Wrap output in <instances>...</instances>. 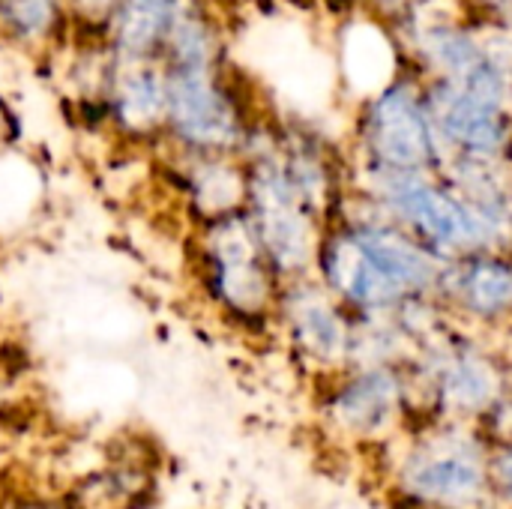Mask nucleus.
Here are the masks:
<instances>
[{
	"instance_id": "obj_1",
	"label": "nucleus",
	"mask_w": 512,
	"mask_h": 509,
	"mask_svg": "<svg viewBox=\"0 0 512 509\" xmlns=\"http://www.w3.org/2000/svg\"><path fill=\"white\" fill-rule=\"evenodd\" d=\"M186 270L201 306L225 327L255 333L276 324L282 279L243 210L186 228Z\"/></svg>"
},
{
	"instance_id": "obj_2",
	"label": "nucleus",
	"mask_w": 512,
	"mask_h": 509,
	"mask_svg": "<svg viewBox=\"0 0 512 509\" xmlns=\"http://www.w3.org/2000/svg\"><path fill=\"white\" fill-rule=\"evenodd\" d=\"M165 84L168 111L159 150L240 156L261 123V111L249 99L231 60L219 66L165 69Z\"/></svg>"
},
{
	"instance_id": "obj_3",
	"label": "nucleus",
	"mask_w": 512,
	"mask_h": 509,
	"mask_svg": "<svg viewBox=\"0 0 512 509\" xmlns=\"http://www.w3.org/2000/svg\"><path fill=\"white\" fill-rule=\"evenodd\" d=\"M372 195L387 201L402 219H408L429 243L447 252H474L492 246L510 231V210L504 201H462L426 180L423 171L378 168Z\"/></svg>"
},
{
	"instance_id": "obj_4",
	"label": "nucleus",
	"mask_w": 512,
	"mask_h": 509,
	"mask_svg": "<svg viewBox=\"0 0 512 509\" xmlns=\"http://www.w3.org/2000/svg\"><path fill=\"white\" fill-rule=\"evenodd\" d=\"M105 138L129 150H159L165 138L168 84L159 60H123L111 54L96 93Z\"/></svg>"
},
{
	"instance_id": "obj_5",
	"label": "nucleus",
	"mask_w": 512,
	"mask_h": 509,
	"mask_svg": "<svg viewBox=\"0 0 512 509\" xmlns=\"http://www.w3.org/2000/svg\"><path fill=\"white\" fill-rule=\"evenodd\" d=\"M156 171L186 228L243 210L246 168L234 153L156 150Z\"/></svg>"
},
{
	"instance_id": "obj_6",
	"label": "nucleus",
	"mask_w": 512,
	"mask_h": 509,
	"mask_svg": "<svg viewBox=\"0 0 512 509\" xmlns=\"http://www.w3.org/2000/svg\"><path fill=\"white\" fill-rule=\"evenodd\" d=\"M276 324L288 345L312 366L333 369L351 357L354 330L345 318V309L315 276L282 282Z\"/></svg>"
},
{
	"instance_id": "obj_7",
	"label": "nucleus",
	"mask_w": 512,
	"mask_h": 509,
	"mask_svg": "<svg viewBox=\"0 0 512 509\" xmlns=\"http://www.w3.org/2000/svg\"><path fill=\"white\" fill-rule=\"evenodd\" d=\"M366 147L375 168L423 171L435 156L432 120L408 87L381 90L366 114Z\"/></svg>"
},
{
	"instance_id": "obj_8",
	"label": "nucleus",
	"mask_w": 512,
	"mask_h": 509,
	"mask_svg": "<svg viewBox=\"0 0 512 509\" xmlns=\"http://www.w3.org/2000/svg\"><path fill=\"white\" fill-rule=\"evenodd\" d=\"M429 120L444 132V138L477 156H498L510 138L504 108L477 99L453 81H441L429 93Z\"/></svg>"
},
{
	"instance_id": "obj_9",
	"label": "nucleus",
	"mask_w": 512,
	"mask_h": 509,
	"mask_svg": "<svg viewBox=\"0 0 512 509\" xmlns=\"http://www.w3.org/2000/svg\"><path fill=\"white\" fill-rule=\"evenodd\" d=\"M72 39L69 0H0V48L30 60H54L69 51Z\"/></svg>"
},
{
	"instance_id": "obj_10",
	"label": "nucleus",
	"mask_w": 512,
	"mask_h": 509,
	"mask_svg": "<svg viewBox=\"0 0 512 509\" xmlns=\"http://www.w3.org/2000/svg\"><path fill=\"white\" fill-rule=\"evenodd\" d=\"M408 486L432 504H468L486 486V468L477 450L465 444L426 447L405 471Z\"/></svg>"
},
{
	"instance_id": "obj_11",
	"label": "nucleus",
	"mask_w": 512,
	"mask_h": 509,
	"mask_svg": "<svg viewBox=\"0 0 512 509\" xmlns=\"http://www.w3.org/2000/svg\"><path fill=\"white\" fill-rule=\"evenodd\" d=\"M183 0H114L99 42L123 60H159Z\"/></svg>"
},
{
	"instance_id": "obj_12",
	"label": "nucleus",
	"mask_w": 512,
	"mask_h": 509,
	"mask_svg": "<svg viewBox=\"0 0 512 509\" xmlns=\"http://www.w3.org/2000/svg\"><path fill=\"white\" fill-rule=\"evenodd\" d=\"M351 228L360 234V240L366 243L372 258L387 273V279L402 291V297L426 291L441 282V267L429 255L426 246H420V243L408 240L405 234L384 228L378 222H360Z\"/></svg>"
},
{
	"instance_id": "obj_13",
	"label": "nucleus",
	"mask_w": 512,
	"mask_h": 509,
	"mask_svg": "<svg viewBox=\"0 0 512 509\" xmlns=\"http://www.w3.org/2000/svg\"><path fill=\"white\" fill-rule=\"evenodd\" d=\"M456 303L477 318L512 312V264L498 258H471L444 279Z\"/></svg>"
},
{
	"instance_id": "obj_14",
	"label": "nucleus",
	"mask_w": 512,
	"mask_h": 509,
	"mask_svg": "<svg viewBox=\"0 0 512 509\" xmlns=\"http://www.w3.org/2000/svg\"><path fill=\"white\" fill-rule=\"evenodd\" d=\"M399 402V384L384 369L354 375L330 402V414L351 432H372L384 426Z\"/></svg>"
},
{
	"instance_id": "obj_15",
	"label": "nucleus",
	"mask_w": 512,
	"mask_h": 509,
	"mask_svg": "<svg viewBox=\"0 0 512 509\" xmlns=\"http://www.w3.org/2000/svg\"><path fill=\"white\" fill-rule=\"evenodd\" d=\"M441 390L447 402H453L462 411H477L495 402L498 396V375L495 369L474 354H462L447 363L441 375Z\"/></svg>"
},
{
	"instance_id": "obj_16",
	"label": "nucleus",
	"mask_w": 512,
	"mask_h": 509,
	"mask_svg": "<svg viewBox=\"0 0 512 509\" xmlns=\"http://www.w3.org/2000/svg\"><path fill=\"white\" fill-rule=\"evenodd\" d=\"M114 0H69L72 21H75V36L99 39V30L111 12Z\"/></svg>"
},
{
	"instance_id": "obj_17",
	"label": "nucleus",
	"mask_w": 512,
	"mask_h": 509,
	"mask_svg": "<svg viewBox=\"0 0 512 509\" xmlns=\"http://www.w3.org/2000/svg\"><path fill=\"white\" fill-rule=\"evenodd\" d=\"M24 117L15 102L0 90V150H18L24 144Z\"/></svg>"
},
{
	"instance_id": "obj_18",
	"label": "nucleus",
	"mask_w": 512,
	"mask_h": 509,
	"mask_svg": "<svg viewBox=\"0 0 512 509\" xmlns=\"http://www.w3.org/2000/svg\"><path fill=\"white\" fill-rule=\"evenodd\" d=\"M0 509H78L72 501L57 495H15L9 492Z\"/></svg>"
},
{
	"instance_id": "obj_19",
	"label": "nucleus",
	"mask_w": 512,
	"mask_h": 509,
	"mask_svg": "<svg viewBox=\"0 0 512 509\" xmlns=\"http://www.w3.org/2000/svg\"><path fill=\"white\" fill-rule=\"evenodd\" d=\"M492 477H495V483H498V489L512 498V447L495 462V468H492Z\"/></svg>"
},
{
	"instance_id": "obj_20",
	"label": "nucleus",
	"mask_w": 512,
	"mask_h": 509,
	"mask_svg": "<svg viewBox=\"0 0 512 509\" xmlns=\"http://www.w3.org/2000/svg\"><path fill=\"white\" fill-rule=\"evenodd\" d=\"M210 3H213V6H219L222 12H228V9H231V6H237L240 0H210Z\"/></svg>"
},
{
	"instance_id": "obj_21",
	"label": "nucleus",
	"mask_w": 512,
	"mask_h": 509,
	"mask_svg": "<svg viewBox=\"0 0 512 509\" xmlns=\"http://www.w3.org/2000/svg\"><path fill=\"white\" fill-rule=\"evenodd\" d=\"M9 492H12V489H9V483H6V477L0 474V504L6 501V495H9Z\"/></svg>"
},
{
	"instance_id": "obj_22",
	"label": "nucleus",
	"mask_w": 512,
	"mask_h": 509,
	"mask_svg": "<svg viewBox=\"0 0 512 509\" xmlns=\"http://www.w3.org/2000/svg\"><path fill=\"white\" fill-rule=\"evenodd\" d=\"M3 450H6V438H3V423H0V456H3Z\"/></svg>"
},
{
	"instance_id": "obj_23",
	"label": "nucleus",
	"mask_w": 512,
	"mask_h": 509,
	"mask_svg": "<svg viewBox=\"0 0 512 509\" xmlns=\"http://www.w3.org/2000/svg\"><path fill=\"white\" fill-rule=\"evenodd\" d=\"M486 3H504V0H486Z\"/></svg>"
}]
</instances>
